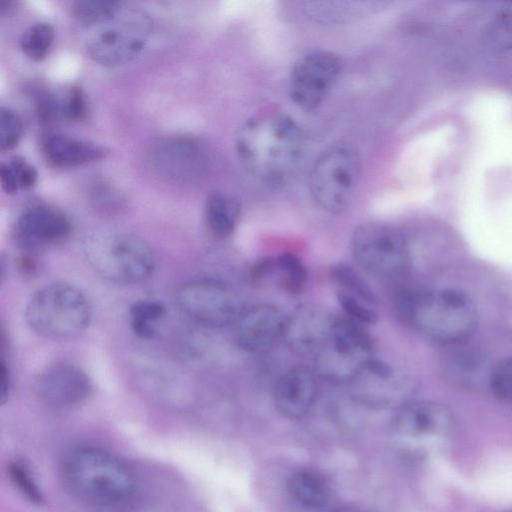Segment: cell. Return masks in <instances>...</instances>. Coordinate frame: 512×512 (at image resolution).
Segmentation results:
<instances>
[{"label": "cell", "instance_id": "52a82bcc", "mask_svg": "<svg viewBox=\"0 0 512 512\" xmlns=\"http://www.w3.org/2000/svg\"><path fill=\"white\" fill-rule=\"evenodd\" d=\"M91 308L83 293L76 287L55 283L39 290L25 309L28 326L39 335L67 338L86 329Z\"/></svg>", "mask_w": 512, "mask_h": 512}, {"label": "cell", "instance_id": "d4e9b609", "mask_svg": "<svg viewBox=\"0 0 512 512\" xmlns=\"http://www.w3.org/2000/svg\"><path fill=\"white\" fill-rule=\"evenodd\" d=\"M274 273L279 276L282 288L290 294L301 293L307 283V269L293 253L285 252L274 257Z\"/></svg>", "mask_w": 512, "mask_h": 512}, {"label": "cell", "instance_id": "44dd1931", "mask_svg": "<svg viewBox=\"0 0 512 512\" xmlns=\"http://www.w3.org/2000/svg\"><path fill=\"white\" fill-rule=\"evenodd\" d=\"M288 490L302 507L319 511L328 507L331 490L326 480L310 469H298L288 478Z\"/></svg>", "mask_w": 512, "mask_h": 512}, {"label": "cell", "instance_id": "ac0fdd59", "mask_svg": "<svg viewBox=\"0 0 512 512\" xmlns=\"http://www.w3.org/2000/svg\"><path fill=\"white\" fill-rule=\"evenodd\" d=\"M287 316L274 305L257 304L245 308L237 325V344L250 353L262 352L283 337Z\"/></svg>", "mask_w": 512, "mask_h": 512}, {"label": "cell", "instance_id": "ba28073f", "mask_svg": "<svg viewBox=\"0 0 512 512\" xmlns=\"http://www.w3.org/2000/svg\"><path fill=\"white\" fill-rule=\"evenodd\" d=\"M84 254L99 275L116 283L145 281L155 267L150 246L143 239L126 233L94 236L85 243Z\"/></svg>", "mask_w": 512, "mask_h": 512}, {"label": "cell", "instance_id": "836d02e7", "mask_svg": "<svg viewBox=\"0 0 512 512\" xmlns=\"http://www.w3.org/2000/svg\"><path fill=\"white\" fill-rule=\"evenodd\" d=\"M87 101L85 94L79 87H71L63 95V118L79 121L86 116Z\"/></svg>", "mask_w": 512, "mask_h": 512}, {"label": "cell", "instance_id": "f546056e", "mask_svg": "<svg viewBox=\"0 0 512 512\" xmlns=\"http://www.w3.org/2000/svg\"><path fill=\"white\" fill-rule=\"evenodd\" d=\"M36 115L43 123H52L63 118V95L58 97L54 92L38 88L33 93Z\"/></svg>", "mask_w": 512, "mask_h": 512}, {"label": "cell", "instance_id": "6da1fadb", "mask_svg": "<svg viewBox=\"0 0 512 512\" xmlns=\"http://www.w3.org/2000/svg\"><path fill=\"white\" fill-rule=\"evenodd\" d=\"M304 129L290 115L268 110L245 119L235 135V150L243 168L268 185L288 182L306 153Z\"/></svg>", "mask_w": 512, "mask_h": 512}, {"label": "cell", "instance_id": "d590c367", "mask_svg": "<svg viewBox=\"0 0 512 512\" xmlns=\"http://www.w3.org/2000/svg\"><path fill=\"white\" fill-rule=\"evenodd\" d=\"M0 379H1L0 398H1V403L4 404L6 402V400L8 399L9 394H10L11 380H10L9 371H8L6 365H5V363L3 361H1V376H0Z\"/></svg>", "mask_w": 512, "mask_h": 512}, {"label": "cell", "instance_id": "4fadbf2b", "mask_svg": "<svg viewBox=\"0 0 512 512\" xmlns=\"http://www.w3.org/2000/svg\"><path fill=\"white\" fill-rule=\"evenodd\" d=\"M152 170L160 177L179 183L201 178L209 157L198 140L187 136H168L154 142L148 153Z\"/></svg>", "mask_w": 512, "mask_h": 512}, {"label": "cell", "instance_id": "83f0119b", "mask_svg": "<svg viewBox=\"0 0 512 512\" xmlns=\"http://www.w3.org/2000/svg\"><path fill=\"white\" fill-rule=\"evenodd\" d=\"M487 42L495 50L512 49V3L505 5L491 22Z\"/></svg>", "mask_w": 512, "mask_h": 512}, {"label": "cell", "instance_id": "d6986e66", "mask_svg": "<svg viewBox=\"0 0 512 512\" xmlns=\"http://www.w3.org/2000/svg\"><path fill=\"white\" fill-rule=\"evenodd\" d=\"M317 395L315 375L299 367L283 374L274 387L273 400L276 409L284 417L298 419L312 407Z\"/></svg>", "mask_w": 512, "mask_h": 512}, {"label": "cell", "instance_id": "8fae6325", "mask_svg": "<svg viewBox=\"0 0 512 512\" xmlns=\"http://www.w3.org/2000/svg\"><path fill=\"white\" fill-rule=\"evenodd\" d=\"M175 298L185 314L213 327L236 324L246 308L233 290L210 280H195L181 285Z\"/></svg>", "mask_w": 512, "mask_h": 512}, {"label": "cell", "instance_id": "74e56055", "mask_svg": "<svg viewBox=\"0 0 512 512\" xmlns=\"http://www.w3.org/2000/svg\"><path fill=\"white\" fill-rule=\"evenodd\" d=\"M333 512H361V511L357 510L354 507L341 506V507H337L336 509H334Z\"/></svg>", "mask_w": 512, "mask_h": 512}, {"label": "cell", "instance_id": "484cf974", "mask_svg": "<svg viewBox=\"0 0 512 512\" xmlns=\"http://www.w3.org/2000/svg\"><path fill=\"white\" fill-rule=\"evenodd\" d=\"M54 41V29L49 23L39 22L28 27L20 38L23 53L33 61L43 60Z\"/></svg>", "mask_w": 512, "mask_h": 512}, {"label": "cell", "instance_id": "2e32d148", "mask_svg": "<svg viewBox=\"0 0 512 512\" xmlns=\"http://www.w3.org/2000/svg\"><path fill=\"white\" fill-rule=\"evenodd\" d=\"M336 317L322 306L301 305L287 316L283 337L293 350L316 354L328 340Z\"/></svg>", "mask_w": 512, "mask_h": 512}, {"label": "cell", "instance_id": "e575fe53", "mask_svg": "<svg viewBox=\"0 0 512 512\" xmlns=\"http://www.w3.org/2000/svg\"><path fill=\"white\" fill-rule=\"evenodd\" d=\"M165 313V306L155 300H138L130 307L131 321L151 324Z\"/></svg>", "mask_w": 512, "mask_h": 512}, {"label": "cell", "instance_id": "4dcf8cb0", "mask_svg": "<svg viewBox=\"0 0 512 512\" xmlns=\"http://www.w3.org/2000/svg\"><path fill=\"white\" fill-rule=\"evenodd\" d=\"M23 132L20 116L8 107L0 109V150L13 149L19 142Z\"/></svg>", "mask_w": 512, "mask_h": 512}, {"label": "cell", "instance_id": "1f68e13d", "mask_svg": "<svg viewBox=\"0 0 512 512\" xmlns=\"http://www.w3.org/2000/svg\"><path fill=\"white\" fill-rule=\"evenodd\" d=\"M337 299L344 315L351 320L362 325L377 322V312L366 302L341 291L338 292Z\"/></svg>", "mask_w": 512, "mask_h": 512}, {"label": "cell", "instance_id": "f1b7e54d", "mask_svg": "<svg viewBox=\"0 0 512 512\" xmlns=\"http://www.w3.org/2000/svg\"><path fill=\"white\" fill-rule=\"evenodd\" d=\"M8 475L15 487L31 502L43 503V495L29 469L18 461H12L7 466Z\"/></svg>", "mask_w": 512, "mask_h": 512}, {"label": "cell", "instance_id": "cb8c5ba5", "mask_svg": "<svg viewBox=\"0 0 512 512\" xmlns=\"http://www.w3.org/2000/svg\"><path fill=\"white\" fill-rule=\"evenodd\" d=\"M36 169L24 158L16 156L1 163L0 182L7 194H16L19 190L31 189L37 182Z\"/></svg>", "mask_w": 512, "mask_h": 512}, {"label": "cell", "instance_id": "603a6c76", "mask_svg": "<svg viewBox=\"0 0 512 512\" xmlns=\"http://www.w3.org/2000/svg\"><path fill=\"white\" fill-rule=\"evenodd\" d=\"M331 280L340 288L341 292L356 297L373 306L377 297L360 273L347 263H336L329 269Z\"/></svg>", "mask_w": 512, "mask_h": 512}, {"label": "cell", "instance_id": "f35d334b", "mask_svg": "<svg viewBox=\"0 0 512 512\" xmlns=\"http://www.w3.org/2000/svg\"><path fill=\"white\" fill-rule=\"evenodd\" d=\"M503 512H512V509H509V510H506V511H503Z\"/></svg>", "mask_w": 512, "mask_h": 512}, {"label": "cell", "instance_id": "5b68a950", "mask_svg": "<svg viewBox=\"0 0 512 512\" xmlns=\"http://www.w3.org/2000/svg\"><path fill=\"white\" fill-rule=\"evenodd\" d=\"M455 418L445 405L433 401H411L401 408L392 423V441L403 455L427 456L452 438Z\"/></svg>", "mask_w": 512, "mask_h": 512}, {"label": "cell", "instance_id": "ffe728a7", "mask_svg": "<svg viewBox=\"0 0 512 512\" xmlns=\"http://www.w3.org/2000/svg\"><path fill=\"white\" fill-rule=\"evenodd\" d=\"M41 147L47 162L59 168L83 165L107 154L106 148L101 145L61 133L44 137Z\"/></svg>", "mask_w": 512, "mask_h": 512}, {"label": "cell", "instance_id": "4316f807", "mask_svg": "<svg viewBox=\"0 0 512 512\" xmlns=\"http://www.w3.org/2000/svg\"><path fill=\"white\" fill-rule=\"evenodd\" d=\"M119 1L84 0L77 1L71 7L74 20L82 29L90 27L112 14L119 6Z\"/></svg>", "mask_w": 512, "mask_h": 512}, {"label": "cell", "instance_id": "7402d4cb", "mask_svg": "<svg viewBox=\"0 0 512 512\" xmlns=\"http://www.w3.org/2000/svg\"><path fill=\"white\" fill-rule=\"evenodd\" d=\"M241 211L239 200L223 191L209 193L204 205V218L208 230L215 237L230 236L236 228Z\"/></svg>", "mask_w": 512, "mask_h": 512}, {"label": "cell", "instance_id": "5bb4252c", "mask_svg": "<svg viewBox=\"0 0 512 512\" xmlns=\"http://www.w3.org/2000/svg\"><path fill=\"white\" fill-rule=\"evenodd\" d=\"M37 397L56 410H71L83 405L93 393L88 375L71 364H56L44 370L35 381Z\"/></svg>", "mask_w": 512, "mask_h": 512}, {"label": "cell", "instance_id": "e0dca14e", "mask_svg": "<svg viewBox=\"0 0 512 512\" xmlns=\"http://www.w3.org/2000/svg\"><path fill=\"white\" fill-rule=\"evenodd\" d=\"M441 370L451 383L470 390L489 389L496 364L467 342L444 347Z\"/></svg>", "mask_w": 512, "mask_h": 512}, {"label": "cell", "instance_id": "8d00e7d4", "mask_svg": "<svg viewBox=\"0 0 512 512\" xmlns=\"http://www.w3.org/2000/svg\"><path fill=\"white\" fill-rule=\"evenodd\" d=\"M132 331L140 338L150 339L154 336V329L151 324L131 321Z\"/></svg>", "mask_w": 512, "mask_h": 512}, {"label": "cell", "instance_id": "d6a6232c", "mask_svg": "<svg viewBox=\"0 0 512 512\" xmlns=\"http://www.w3.org/2000/svg\"><path fill=\"white\" fill-rule=\"evenodd\" d=\"M490 391L502 400L512 404V357L495 365Z\"/></svg>", "mask_w": 512, "mask_h": 512}, {"label": "cell", "instance_id": "30bf717a", "mask_svg": "<svg viewBox=\"0 0 512 512\" xmlns=\"http://www.w3.org/2000/svg\"><path fill=\"white\" fill-rule=\"evenodd\" d=\"M319 374L333 382L357 379L375 356L374 345L364 325L345 315L337 316L331 334L315 354Z\"/></svg>", "mask_w": 512, "mask_h": 512}, {"label": "cell", "instance_id": "8992f818", "mask_svg": "<svg viewBox=\"0 0 512 512\" xmlns=\"http://www.w3.org/2000/svg\"><path fill=\"white\" fill-rule=\"evenodd\" d=\"M361 172L357 149L347 142L327 147L314 160L308 177L313 201L324 211L339 214L349 206Z\"/></svg>", "mask_w": 512, "mask_h": 512}, {"label": "cell", "instance_id": "3957f363", "mask_svg": "<svg viewBox=\"0 0 512 512\" xmlns=\"http://www.w3.org/2000/svg\"><path fill=\"white\" fill-rule=\"evenodd\" d=\"M61 476L70 494L97 506L124 503L136 490L131 470L113 454L96 447L69 452L61 465Z\"/></svg>", "mask_w": 512, "mask_h": 512}, {"label": "cell", "instance_id": "9c48e42d", "mask_svg": "<svg viewBox=\"0 0 512 512\" xmlns=\"http://www.w3.org/2000/svg\"><path fill=\"white\" fill-rule=\"evenodd\" d=\"M350 248L356 263L374 277L397 279L410 270L409 243L401 231L388 224L359 225L352 234Z\"/></svg>", "mask_w": 512, "mask_h": 512}, {"label": "cell", "instance_id": "277c9868", "mask_svg": "<svg viewBox=\"0 0 512 512\" xmlns=\"http://www.w3.org/2000/svg\"><path fill=\"white\" fill-rule=\"evenodd\" d=\"M152 23L148 15L125 3L102 21L84 30L88 36L85 46L89 57L96 63L115 67L123 65L145 46Z\"/></svg>", "mask_w": 512, "mask_h": 512}, {"label": "cell", "instance_id": "7a4b0ae2", "mask_svg": "<svg viewBox=\"0 0 512 512\" xmlns=\"http://www.w3.org/2000/svg\"><path fill=\"white\" fill-rule=\"evenodd\" d=\"M398 306L418 333L443 347L467 342L478 324L474 302L458 289L406 293L399 297Z\"/></svg>", "mask_w": 512, "mask_h": 512}, {"label": "cell", "instance_id": "9a60e30c", "mask_svg": "<svg viewBox=\"0 0 512 512\" xmlns=\"http://www.w3.org/2000/svg\"><path fill=\"white\" fill-rule=\"evenodd\" d=\"M71 223L60 210L34 205L24 210L16 221L14 236L25 250H37L57 244L68 237Z\"/></svg>", "mask_w": 512, "mask_h": 512}, {"label": "cell", "instance_id": "7c38bea8", "mask_svg": "<svg viewBox=\"0 0 512 512\" xmlns=\"http://www.w3.org/2000/svg\"><path fill=\"white\" fill-rule=\"evenodd\" d=\"M337 55L326 50H311L291 66L288 91L291 101L303 110H313L325 100L341 72Z\"/></svg>", "mask_w": 512, "mask_h": 512}]
</instances>
